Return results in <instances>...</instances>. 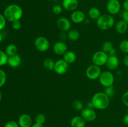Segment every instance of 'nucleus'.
<instances>
[{
  "mask_svg": "<svg viewBox=\"0 0 128 127\" xmlns=\"http://www.w3.org/2000/svg\"><path fill=\"white\" fill-rule=\"evenodd\" d=\"M109 55L108 53L101 51H96L93 54L92 56V64L101 67L106 65L107 60L108 59Z\"/></svg>",
  "mask_w": 128,
  "mask_h": 127,
  "instance_id": "5",
  "label": "nucleus"
},
{
  "mask_svg": "<svg viewBox=\"0 0 128 127\" xmlns=\"http://www.w3.org/2000/svg\"><path fill=\"white\" fill-rule=\"evenodd\" d=\"M31 127H44V125L42 124H40V123L34 122V123L32 125V126H31Z\"/></svg>",
  "mask_w": 128,
  "mask_h": 127,
  "instance_id": "42",
  "label": "nucleus"
},
{
  "mask_svg": "<svg viewBox=\"0 0 128 127\" xmlns=\"http://www.w3.org/2000/svg\"><path fill=\"white\" fill-rule=\"evenodd\" d=\"M4 127H20L18 122L14 120H10L5 123Z\"/></svg>",
  "mask_w": 128,
  "mask_h": 127,
  "instance_id": "33",
  "label": "nucleus"
},
{
  "mask_svg": "<svg viewBox=\"0 0 128 127\" xmlns=\"http://www.w3.org/2000/svg\"><path fill=\"white\" fill-rule=\"evenodd\" d=\"M3 15L7 21L12 22L21 19L23 16V10L20 5L11 4L4 9Z\"/></svg>",
  "mask_w": 128,
  "mask_h": 127,
  "instance_id": "1",
  "label": "nucleus"
},
{
  "mask_svg": "<svg viewBox=\"0 0 128 127\" xmlns=\"http://www.w3.org/2000/svg\"><path fill=\"white\" fill-rule=\"evenodd\" d=\"M11 26H12V29H13L14 30L18 31V30H20L21 27V21H20V20L14 21V22H12Z\"/></svg>",
  "mask_w": 128,
  "mask_h": 127,
  "instance_id": "34",
  "label": "nucleus"
},
{
  "mask_svg": "<svg viewBox=\"0 0 128 127\" xmlns=\"http://www.w3.org/2000/svg\"><path fill=\"white\" fill-rule=\"evenodd\" d=\"M116 50L115 48H112L111 51H110L109 52V56H116Z\"/></svg>",
  "mask_w": 128,
  "mask_h": 127,
  "instance_id": "41",
  "label": "nucleus"
},
{
  "mask_svg": "<svg viewBox=\"0 0 128 127\" xmlns=\"http://www.w3.org/2000/svg\"><path fill=\"white\" fill-rule=\"evenodd\" d=\"M122 62H123L124 65L128 68V54H126V56L123 57Z\"/></svg>",
  "mask_w": 128,
  "mask_h": 127,
  "instance_id": "39",
  "label": "nucleus"
},
{
  "mask_svg": "<svg viewBox=\"0 0 128 127\" xmlns=\"http://www.w3.org/2000/svg\"><path fill=\"white\" fill-rule=\"evenodd\" d=\"M114 19L112 15L110 14H104L101 15L96 20V24L99 28L102 31L110 29L114 26Z\"/></svg>",
  "mask_w": 128,
  "mask_h": 127,
  "instance_id": "3",
  "label": "nucleus"
},
{
  "mask_svg": "<svg viewBox=\"0 0 128 127\" xmlns=\"http://www.w3.org/2000/svg\"><path fill=\"white\" fill-rule=\"evenodd\" d=\"M101 72L102 71L100 67L94 64H92L88 66L86 68V75L90 80H94L98 79Z\"/></svg>",
  "mask_w": 128,
  "mask_h": 127,
  "instance_id": "7",
  "label": "nucleus"
},
{
  "mask_svg": "<svg viewBox=\"0 0 128 127\" xmlns=\"http://www.w3.org/2000/svg\"><path fill=\"white\" fill-rule=\"evenodd\" d=\"M120 65V61L118 57L116 56H109L108 59L106 62V67L109 70H116Z\"/></svg>",
  "mask_w": 128,
  "mask_h": 127,
  "instance_id": "15",
  "label": "nucleus"
},
{
  "mask_svg": "<svg viewBox=\"0 0 128 127\" xmlns=\"http://www.w3.org/2000/svg\"><path fill=\"white\" fill-rule=\"evenodd\" d=\"M62 7L68 11H74L76 10L79 6L78 0H63L62 2Z\"/></svg>",
  "mask_w": 128,
  "mask_h": 127,
  "instance_id": "16",
  "label": "nucleus"
},
{
  "mask_svg": "<svg viewBox=\"0 0 128 127\" xmlns=\"http://www.w3.org/2000/svg\"><path fill=\"white\" fill-rule=\"evenodd\" d=\"M120 51L124 54H128V40H123L121 41L119 45Z\"/></svg>",
  "mask_w": 128,
  "mask_h": 127,
  "instance_id": "29",
  "label": "nucleus"
},
{
  "mask_svg": "<svg viewBox=\"0 0 128 127\" xmlns=\"http://www.w3.org/2000/svg\"><path fill=\"white\" fill-rule=\"evenodd\" d=\"M53 51L58 56H63L68 51V46L63 41H58L54 44Z\"/></svg>",
  "mask_w": 128,
  "mask_h": 127,
  "instance_id": "14",
  "label": "nucleus"
},
{
  "mask_svg": "<svg viewBox=\"0 0 128 127\" xmlns=\"http://www.w3.org/2000/svg\"><path fill=\"white\" fill-rule=\"evenodd\" d=\"M86 127H91V126H88V127H86Z\"/></svg>",
  "mask_w": 128,
  "mask_h": 127,
  "instance_id": "45",
  "label": "nucleus"
},
{
  "mask_svg": "<svg viewBox=\"0 0 128 127\" xmlns=\"http://www.w3.org/2000/svg\"><path fill=\"white\" fill-rule=\"evenodd\" d=\"M46 116L43 113H38L35 117V122L44 125L46 122Z\"/></svg>",
  "mask_w": 128,
  "mask_h": 127,
  "instance_id": "31",
  "label": "nucleus"
},
{
  "mask_svg": "<svg viewBox=\"0 0 128 127\" xmlns=\"http://www.w3.org/2000/svg\"><path fill=\"white\" fill-rule=\"evenodd\" d=\"M21 61H22V59H21V56L16 54L13 56H9L8 64L12 68H17L21 65Z\"/></svg>",
  "mask_w": 128,
  "mask_h": 127,
  "instance_id": "17",
  "label": "nucleus"
},
{
  "mask_svg": "<svg viewBox=\"0 0 128 127\" xmlns=\"http://www.w3.org/2000/svg\"><path fill=\"white\" fill-rule=\"evenodd\" d=\"M81 117L86 122H93L96 119L97 114L93 108L86 107L81 111Z\"/></svg>",
  "mask_w": 128,
  "mask_h": 127,
  "instance_id": "10",
  "label": "nucleus"
},
{
  "mask_svg": "<svg viewBox=\"0 0 128 127\" xmlns=\"http://www.w3.org/2000/svg\"><path fill=\"white\" fill-rule=\"evenodd\" d=\"M88 14L89 17L92 20H97L101 15L100 9L96 7H91V8H90Z\"/></svg>",
  "mask_w": 128,
  "mask_h": 127,
  "instance_id": "21",
  "label": "nucleus"
},
{
  "mask_svg": "<svg viewBox=\"0 0 128 127\" xmlns=\"http://www.w3.org/2000/svg\"><path fill=\"white\" fill-rule=\"evenodd\" d=\"M9 56L6 54L5 51H2L0 50V67L3 66L8 64Z\"/></svg>",
  "mask_w": 128,
  "mask_h": 127,
  "instance_id": "27",
  "label": "nucleus"
},
{
  "mask_svg": "<svg viewBox=\"0 0 128 127\" xmlns=\"http://www.w3.org/2000/svg\"><path fill=\"white\" fill-rule=\"evenodd\" d=\"M122 122L125 125L128 126V113H126L122 118Z\"/></svg>",
  "mask_w": 128,
  "mask_h": 127,
  "instance_id": "38",
  "label": "nucleus"
},
{
  "mask_svg": "<svg viewBox=\"0 0 128 127\" xmlns=\"http://www.w3.org/2000/svg\"><path fill=\"white\" fill-rule=\"evenodd\" d=\"M72 108L77 111H81L84 108L83 103L80 100H74L72 103Z\"/></svg>",
  "mask_w": 128,
  "mask_h": 127,
  "instance_id": "28",
  "label": "nucleus"
},
{
  "mask_svg": "<svg viewBox=\"0 0 128 127\" xmlns=\"http://www.w3.org/2000/svg\"><path fill=\"white\" fill-rule=\"evenodd\" d=\"M57 27L62 32H68L71 27V22L68 18L61 17L57 20Z\"/></svg>",
  "mask_w": 128,
  "mask_h": 127,
  "instance_id": "11",
  "label": "nucleus"
},
{
  "mask_svg": "<svg viewBox=\"0 0 128 127\" xmlns=\"http://www.w3.org/2000/svg\"><path fill=\"white\" fill-rule=\"evenodd\" d=\"M113 47V44H112V42H111V41H105V42L102 44V51L108 54L109 52H110V51H111Z\"/></svg>",
  "mask_w": 128,
  "mask_h": 127,
  "instance_id": "25",
  "label": "nucleus"
},
{
  "mask_svg": "<svg viewBox=\"0 0 128 127\" xmlns=\"http://www.w3.org/2000/svg\"><path fill=\"white\" fill-rule=\"evenodd\" d=\"M81 1H84V0H81Z\"/></svg>",
  "mask_w": 128,
  "mask_h": 127,
  "instance_id": "47",
  "label": "nucleus"
},
{
  "mask_svg": "<svg viewBox=\"0 0 128 127\" xmlns=\"http://www.w3.org/2000/svg\"><path fill=\"white\" fill-rule=\"evenodd\" d=\"M6 21L5 17L3 14H0V31L3 30L4 27H6Z\"/></svg>",
  "mask_w": 128,
  "mask_h": 127,
  "instance_id": "32",
  "label": "nucleus"
},
{
  "mask_svg": "<svg viewBox=\"0 0 128 127\" xmlns=\"http://www.w3.org/2000/svg\"><path fill=\"white\" fill-rule=\"evenodd\" d=\"M34 44L36 49L41 52H46L50 47V41L44 36H38L36 37Z\"/></svg>",
  "mask_w": 128,
  "mask_h": 127,
  "instance_id": "6",
  "label": "nucleus"
},
{
  "mask_svg": "<svg viewBox=\"0 0 128 127\" xmlns=\"http://www.w3.org/2000/svg\"><path fill=\"white\" fill-rule=\"evenodd\" d=\"M2 93H1V90H0V102H1V100H2Z\"/></svg>",
  "mask_w": 128,
  "mask_h": 127,
  "instance_id": "44",
  "label": "nucleus"
},
{
  "mask_svg": "<svg viewBox=\"0 0 128 127\" xmlns=\"http://www.w3.org/2000/svg\"><path fill=\"white\" fill-rule=\"evenodd\" d=\"M18 123L20 127H31L33 124V122L32 118L30 115L23 113L19 117Z\"/></svg>",
  "mask_w": 128,
  "mask_h": 127,
  "instance_id": "12",
  "label": "nucleus"
},
{
  "mask_svg": "<svg viewBox=\"0 0 128 127\" xmlns=\"http://www.w3.org/2000/svg\"><path fill=\"white\" fill-rule=\"evenodd\" d=\"M115 29L118 34H123L126 33L128 30V24L123 19L120 20L115 25Z\"/></svg>",
  "mask_w": 128,
  "mask_h": 127,
  "instance_id": "19",
  "label": "nucleus"
},
{
  "mask_svg": "<svg viewBox=\"0 0 128 127\" xmlns=\"http://www.w3.org/2000/svg\"><path fill=\"white\" fill-rule=\"evenodd\" d=\"M121 100H122V103H123V104L125 106L128 107V90L125 92L124 93L122 94Z\"/></svg>",
  "mask_w": 128,
  "mask_h": 127,
  "instance_id": "36",
  "label": "nucleus"
},
{
  "mask_svg": "<svg viewBox=\"0 0 128 127\" xmlns=\"http://www.w3.org/2000/svg\"><path fill=\"white\" fill-rule=\"evenodd\" d=\"M91 102L94 108L102 110L106 109L110 106V98H109L104 92H97L93 95Z\"/></svg>",
  "mask_w": 128,
  "mask_h": 127,
  "instance_id": "2",
  "label": "nucleus"
},
{
  "mask_svg": "<svg viewBox=\"0 0 128 127\" xmlns=\"http://www.w3.org/2000/svg\"><path fill=\"white\" fill-rule=\"evenodd\" d=\"M6 80H7V75L6 72L0 68V88L4 85Z\"/></svg>",
  "mask_w": 128,
  "mask_h": 127,
  "instance_id": "30",
  "label": "nucleus"
},
{
  "mask_svg": "<svg viewBox=\"0 0 128 127\" xmlns=\"http://www.w3.org/2000/svg\"><path fill=\"white\" fill-rule=\"evenodd\" d=\"M2 39H3V36H2V35L0 33V42H2Z\"/></svg>",
  "mask_w": 128,
  "mask_h": 127,
  "instance_id": "43",
  "label": "nucleus"
},
{
  "mask_svg": "<svg viewBox=\"0 0 128 127\" xmlns=\"http://www.w3.org/2000/svg\"><path fill=\"white\" fill-rule=\"evenodd\" d=\"M71 20L75 24H81L86 19V15L83 11L81 10H75L71 14Z\"/></svg>",
  "mask_w": 128,
  "mask_h": 127,
  "instance_id": "13",
  "label": "nucleus"
},
{
  "mask_svg": "<svg viewBox=\"0 0 128 127\" xmlns=\"http://www.w3.org/2000/svg\"><path fill=\"white\" fill-rule=\"evenodd\" d=\"M122 7L124 11H128V0H125L122 3Z\"/></svg>",
  "mask_w": 128,
  "mask_h": 127,
  "instance_id": "40",
  "label": "nucleus"
},
{
  "mask_svg": "<svg viewBox=\"0 0 128 127\" xmlns=\"http://www.w3.org/2000/svg\"><path fill=\"white\" fill-rule=\"evenodd\" d=\"M71 127H86V121L81 116L72 117L70 122Z\"/></svg>",
  "mask_w": 128,
  "mask_h": 127,
  "instance_id": "18",
  "label": "nucleus"
},
{
  "mask_svg": "<svg viewBox=\"0 0 128 127\" xmlns=\"http://www.w3.org/2000/svg\"><path fill=\"white\" fill-rule=\"evenodd\" d=\"M68 67L69 64L63 59H59L55 62L54 71L57 74L61 75L65 74L67 72L68 70Z\"/></svg>",
  "mask_w": 128,
  "mask_h": 127,
  "instance_id": "9",
  "label": "nucleus"
},
{
  "mask_svg": "<svg viewBox=\"0 0 128 127\" xmlns=\"http://www.w3.org/2000/svg\"><path fill=\"white\" fill-rule=\"evenodd\" d=\"M104 93L109 97V98H112L115 94V88L114 85L110 86L108 87H104Z\"/></svg>",
  "mask_w": 128,
  "mask_h": 127,
  "instance_id": "26",
  "label": "nucleus"
},
{
  "mask_svg": "<svg viewBox=\"0 0 128 127\" xmlns=\"http://www.w3.org/2000/svg\"><path fill=\"white\" fill-rule=\"evenodd\" d=\"M63 59L67 62L68 64H73L76 62L77 59V56L76 53L72 51H68L63 55Z\"/></svg>",
  "mask_w": 128,
  "mask_h": 127,
  "instance_id": "20",
  "label": "nucleus"
},
{
  "mask_svg": "<svg viewBox=\"0 0 128 127\" xmlns=\"http://www.w3.org/2000/svg\"><path fill=\"white\" fill-rule=\"evenodd\" d=\"M55 62L51 58H46L43 61V66L48 70H54Z\"/></svg>",
  "mask_w": 128,
  "mask_h": 127,
  "instance_id": "24",
  "label": "nucleus"
},
{
  "mask_svg": "<svg viewBox=\"0 0 128 127\" xmlns=\"http://www.w3.org/2000/svg\"><path fill=\"white\" fill-rule=\"evenodd\" d=\"M0 127H1V126H0Z\"/></svg>",
  "mask_w": 128,
  "mask_h": 127,
  "instance_id": "48",
  "label": "nucleus"
},
{
  "mask_svg": "<svg viewBox=\"0 0 128 127\" xmlns=\"http://www.w3.org/2000/svg\"><path fill=\"white\" fill-rule=\"evenodd\" d=\"M106 9L110 14L112 16L117 14L121 11V2L119 0H108L106 3Z\"/></svg>",
  "mask_w": 128,
  "mask_h": 127,
  "instance_id": "8",
  "label": "nucleus"
},
{
  "mask_svg": "<svg viewBox=\"0 0 128 127\" xmlns=\"http://www.w3.org/2000/svg\"><path fill=\"white\" fill-rule=\"evenodd\" d=\"M121 17H122V19H123L128 25V11H124H124L121 12Z\"/></svg>",
  "mask_w": 128,
  "mask_h": 127,
  "instance_id": "37",
  "label": "nucleus"
},
{
  "mask_svg": "<svg viewBox=\"0 0 128 127\" xmlns=\"http://www.w3.org/2000/svg\"><path fill=\"white\" fill-rule=\"evenodd\" d=\"M98 79L101 85L104 87H108L113 85L114 76L110 70H105L101 72Z\"/></svg>",
  "mask_w": 128,
  "mask_h": 127,
  "instance_id": "4",
  "label": "nucleus"
},
{
  "mask_svg": "<svg viewBox=\"0 0 128 127\" xmlns=\"http://www.w3.org/2000/svg\"><path fill=\"white\" fill-rule=\"evenodd\" d=\"M67 37L71 41L74 42V41H78L80 39V33L78 30L74 29H70L67 33Z\"/></svg>",
  "mask_w": 128,
  "mask_h": 127,
  "instance_id": "22",
  "label": "nucleus"
},
{
  "mask_svg": "<svg viewBox=\"0 0 128 127\" xmlns=\"http://www.w3.org/2000/svg\"></svg>",
  "mask_w": 128,
  "mask_h": 127,
  "instance_id": "46",
  "label": "nucleus"
},
{
  "mask_svg": "<svg viewBox=\"0 0 128 127\" xmlns=\"http://www.w3.org/2000/svg\"><path fill=\"white\" fill-rule=\"evenodd\" d=\"M5 52L8 56H11L15 55L18 52V47L14 44H10L6 46L5 49Z\"/></svg>",
  "mask_w": 128,
  "mask_h": 127,
  "instance_id": "23",
  "label": "nucleus"
},
{
  "mask_svg": "<svg viewBox=\"0 0 128 127\" xmlns=\"http://www.w3.org/2000/svg\"><path fill=\"white\" fill-rule=\"evenodd\" d=\"M52 10L53 13H54L55 14H60L62 12V8L60 5H55V6L52 7Z\"/></svg>",
  "mask_w": 128,
  "mask_h": 127,
  "instance_id": "35",
  "label": "nucleus"
}]
</instances>
